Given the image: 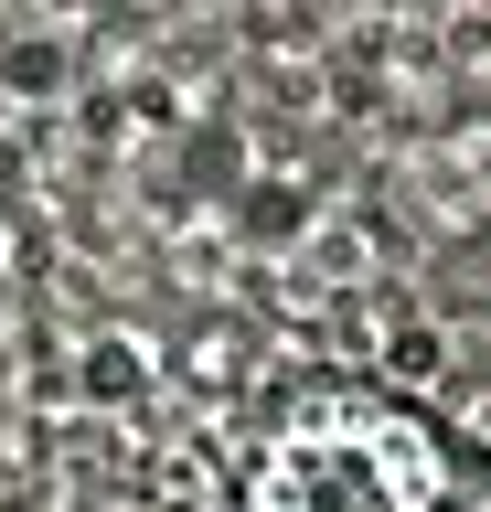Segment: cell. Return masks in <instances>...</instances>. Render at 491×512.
I'll return each instance as SVG.
<instances>
[{
  "label": "cell",
  "mask_w": 491,
  "mask_h": 512,
  "mask_svg": "<svg viewBox=\"0 0 491 512\" xmlns=\"http://www.w3.org/2000/svg\"><path fill=\"white\" fill-rule=\"evenodd\" d=\"M235 512H449V448L417 406L331 384L257 438Z\"/></svg>",
  "instance_id": "cell-1"
}]
</instances>
